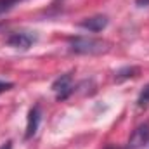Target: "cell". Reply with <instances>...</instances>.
Listing matches in <instances>:
<instances>
[{
	"label": "cell",
	"instance_id": "cell-1",
	"mask_svg": "<svg viewBox=\"0 0 149 149\" xmlns=\"http://www.w3.org/2000/svg\"><path fill=\"white\" fill-rule=\"evenodd\" d=\"M70 50L81 56H99L109 50V43L94 37H74L70 40Z\"/></svg>",
	"mask_w": 149,
	"mask_h": 149
},
{
	"label": "cell",
	"instance_id": "cell-2",
	"mask_svg": "<svg viewBox=\"0 0 149 149\" xmlns=\"http://www.w3.org/2000/svg\"><path fill=\"white\" fill-rule=\"evenodd\" d=\"M52 90L57 97V101H64L71 95L73 92V78L71 74L66 73V74H61L54 83H52Z\"/></svg>",
	"mask_w": 149,
	"mask_h": 149
},
{
	"label": "cell",
	"instance_id": "cell-3",
	"mask_svg": "<svg viewBox=\"0 0 149 149\" xmlns=\"http://www.w3.org/2000/svg\"><path fill=\"white\" fill-rule=\"evenodd\" d=\"M37 38L35 35L28 33V31H16L12 33L10 37L7 38V45L12 47V49H21V50H26L31 47V43L35 42Z\"/></svg>",
	"mask_w": 149,
	"mask_h": 149
},
{
	"label": "cell",
	"instance_id": "cell-4",
	"mask_svg": "<svg viewBox=\"0 0 149 149\" xmlns=\"http://www.w3.org/2000/svg\"><path fill=\"white\" fill-rule=\"evenodd\" d=\"M149 141V125H141L134 130V134L130 135L128 141V148L130 149H139L142 148L146 142Z\"/></svg>",
	"mask_w": 149,
	"mask_h": 149
},
{
	"label": "cell",
	"instance_id": "cell-5",
	"mask_svg": "<svg viewBox=\"0 0 149 149\" xmlns=\"http://www.w3.org/2000/svg\"><path fill=\"white\" fill-rule=\"evenodd\" d=\"M108 26V17L99 14V16H92V17H87L80 23V28L83 30H88V31H94V33H99L102 31L104 28Z\"/></svg>",
	"mask_w": 149,
	"mask_h": 149
},
{
	"label": "cell",
	"instance_id": "cell-6",
	"mask_svg": "<svg viewBox=\"0 0 149 149\" xmlns=\"http://www.w3.org/2000/svg\"><path fill=\"white\" fill-rule=\"evenodd\" d=\"M38 125H40V108L35 106L28 113V123H26V134H24L26 139H31L37 134Z\"/></svg>",
	"mask_w": 149,
	"mask_h": 149
},
{
	"label": "cell",
	"instance_id": "cell-7",
	"mask_svg": "<svg viewBox=\"0 0 149 149\" xmlns=\"http://www.w3.org/2000/svg\"><path fill=\"white\" fill-rule=\"evenodd\" d=\"M137 104H139V108H148L149 106V83L142 88V92L137 99Z\"/></svg>",
	"mask_w": 149,
	"mask_h": 149
},
{
	"label": "cell",
	"instance_id": "cell-8",
	"mask_svg": "<svg viewBox=\"0 0 149 149\" xmlns=\"http://www.w3.org/2000/svg\"><path fill=\"white\" fill-rule=\"evenodd\" d=\"M135 73H139V70H137V68H125V70H121V71H118V73H116V78H118V80H121V78L135 76Z\"/></svg>",
	"mask_w": 149,
	"mask_h": 149
},
{
	"label": "cell",
	"instance_id": "cell-9",
	"mask_svg": "<svg viewBox=\"0 0 149 149\" xmlns=\"http://www.w3.org/2000/svg\"><path fill=\"white\" fill-rule=\"evenodd\" d=\"M17 2H21V0H0V14H2V12L10 10Z\"/></svg>",
	"mask_w": 149,
	"mask_h": 149
},
{
	"label": "cell",
	"instance_id": "cell-10",
	"mask_svg": "<svg viewBox=\"0 0 149 149\" xmlns=\"http://www.w3.org/2000/svg\"><path fill=\"white\" fill-rule=\"evenodd\" d=\"M9 88H12V83H10V81H2V80H0V94L7 92Z\"/></svg>",
	"mask_w": 149,
	"mask_h": 149
},
{
	"label": "cell",
	"instance_id": "cell-11",
	"mask_svg": "<svg viewBox=\"0 0 149 149\" xmlns=\"http://www.w3.org/2000/svg\"><path fill=\"white\" fill-rule=\"evenodd\" d=\"M135 3H137L139 7H148V5H149V0H135Z\"/></svg>",
	"mask_w": 149,
	"mask_h": 149
},
{
	"label": "cell",
	"instance_id": "cell-12",
	"mask_svg": "<svg viewBox=\"0 0 149 149\" xmlns=\"http://www.w3.org/2000/svg\"><path fill=\"white\" fill-rule=\"evenodd\" d=\"M0 149H12V142H10V141H9V142H5Z\"/></svg>",
	"mask_w": 149,
	"mask_h": 149
}]
</instances>
